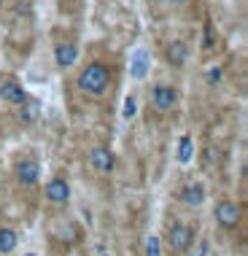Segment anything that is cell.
Returning <instances> with one entry per match:
<instances>
[{"mask_svg": "<svg viewBox=\"0 0 248 256\" xmlns=\"http://www.w3.org/2000/svg\"><path fill=\"white\" fill-rule=\"evenodd\" d=\"M178 197H181V202H186V205H200L205 200V186L202 184H189L181 189Z\"/></svg>", "mask_w": 248, "mask_h": 256, "instance_id": "cell-10", "label": "cell"}, {"mask_svg": "<svg viewBox=\"0 0 248 256\" xmlns=\"http://www.w3.org/2000/svg\"><path fill=\"white\" fill-rule=\"evenodd\" d=\"M168 62L170 65H184L186 62V46L181 44V40H176V44L168 46Z\"/></svg>", "mask_w": 248, "mask_h": 256, "instance_id": "cell-12", "label": "cell"}, {"mask_svg": "<svg viewBox=\"0 0 248 256\" xmlns=\"http://www.w3.org/2000/svg\"><path fill=\"white\" fill-rule=\"evenodd\" d=\"M192 154H194V148H192V138H181V143H178V162L186 164L192 159Z\"/></svg>", "mask_w": 248, "mask_h": 256, "instance_id": "cell-13", "label": "cell"}, {"mask_svg": "<svg viewBox=\"0 0 248 256\" xmlns=\"http://www.w3.org/2000/svg\"><path fill=\"white\" fill-rule=\"evenodd\" d=\"M176 100H178V92L173 86H154V92H151V102H154V108H160V110H170L176 106Z\"/></svg>", "mask_w": 248, "mask_h": 256, "instance_id": "cell-6", "label": "cell"}, {"mask_svg": "<svg viewBox=\"0 0 248 256\" xmlns=\"http://www.w3.org/2000/svg\"><path fill=\"white\" fill-rule=\"evenodd\" d=\"M38 178H40V164L36 162V159H24V162L16 164V181L22 186L38 184Z\"/></svg>", "mask_w": 248, "mask_h": 256, "instance_id": "cell-5", "label": "cell"}, {"mask_svg": "<svg viewBox=\"0 0 248 256\" xmlns=\"http://www.w3.org/2000/svg\"><path fill=\"white\" fill-rule=\"evenodd\" d=\"M0 98H3L6 102H14V106H22V102L27 100V94H24V89L19 86V84L8 81V84L0 86Z\"/></svg>", "mask_w": 248, "mask_h": 256, "instance_id": "cell-9", "label": "cell"}, {"mask_svg": "<svg viewBox=\"0 0 248 256\" xmlns=\"http://www.w3.org/2000/svg\"><path fill=\"white\" fill-rule=\"evenodd\" d=\"M36 116H38V102L36 100H27V108L22 110V119L24 122H32Z\"/></svg>", "mask_w": 248, "mask_h": 256, "instance_id": "cell-16", "label": "cell"}, {"mask_svg": "<svg viewBox=\"0 0 248 256\" xmlns=\"http://www.w3.org/2000/svg\"><path fill=\"white\" fill-rule=\"evenodd\" d=\"M218 78H222V68H210V70H208V81H210V84H216Z\"/></svg>", "mask_w": 248, "mask_h": 256, "instance_id": "cell-18", "label": "cell"}, {"mask_svg": "<svg viewBox=\"0 0 248 256\" xmlns=\"http://www.w3.org/2000/svg\"><path fill=\"white\" fill-rule=\"evenodd\" d=\"M164 3H186V0H164Z\"/></svg>", "mask_w": 248, "mask_h": 256, "instance_id": "cell-19", "label": "cell"}, {"mask_svg": "<svg viewBox=\"0 0 248 256\" xmlns=\"http://www.w3.org/2000/svg\"><path fill=\"white\" fill-rule=\"evenodd\" d=\"M102 256H111V254H102Z\"/></svg>", "mask_w": 248, "mask_h": 256, "instance_id": "cell-20", "label": "cell"}, {"mask_svg": "<svg viewBox=\"0 0 248 256\" xmlns=\"http://www.w3.org/2000/svg\"><path fill=\"white\" fill-rule=\"evenodd\" d=\"M16 243H19V238H16V232L14 230H0V254H11L14 248H16Z\"/></svg>", "mask_w": 248, "mask_h": 256, "instance_id": "cell-11", "label": "cell"}, {"mask_svg": "<svg viewBox=\"0 0 248 256\" xmlns=\"http://www.w3.org/2000/svg\"><path fill=\"white\" fill-rule=\"evenodd\" d=\"M108 84H111V73H108V68L102 62H92V65H86L78 73V86L89 94H102L108 89Z\"/></svg>", "mask_w": 248, "mask_h": 256, "instance_id": "cell-1", "label": "cell"}, {"mask_svg": "<svg viewBox=\"0 0 248 256\" xmlns=\"http://www.w3.org/2000/svg\"><path fill=\"white\" fill-rule=\"evenodd\" d=\"M89 164H92L98 172H111L114 170V151L111 148H106V146H98V148H92L89 151Z\"/></svg>", "mask_w": 248, "mask_h": 256, "instance_id": "cell-4", "label": "cell"}, {"mask_svg": "<svg viewBox=\"0 0 248 256\" xmlns=\"http://www.w3.org/2000/svg\"><path fill=\"white\" fill-rule=\"evenodd\" d=\"M135 114H138V108H135V98H127V100H124V119H132Z\"/></svg>", "mask_w": 248, "mask_h": 256, "instance_id": "cell-17", "label": "cell"}, {"mask_svg": "<svg viewBox=\"0 0 248 256\" xmlns=\"http://www.w3.org/2000/svg\"><path fill=\"white\" fill-rule=\"evenodd\" d=\"M27 256H36V254H27Z\"/></svg>", "mask_w": 248, "mask_h": 256, "instance_id": "cell-21", "label": "cell"}, {"mask_svg": "<svg viewBox=\"0 0 248 256\" xmlns=\"http://www.w3.org/2000/svg\"><path fill=\"white\" fill-rule=\"evenodd\" d=\"M54 60H57L60 68L76 65V60H78V49H76V44H57V49H54Z\"/></svg>", "mask_w": 248, "mask_h": 256, "instance_id": "cell-8", "label": "cell"}, {"mask_svg": "<svg viewBox=\"0 0 248 256\" xmlns=\"http://www.w3.org/2000/svg\"><path fill=\"white\" fill-rule=\"evenodd\" d=\"M216 221L224 226V230H235L240 224V208L235 202H230V200H224V202L216 205Z\"/></svg>", "mask_w": 248, "mask_h": 256, "instance_id": "cell-3", "label": "cell"}, {"mask_svg": "<svg viewBox=\"0 0 248 256\" xmlns=\"http://www.w3.org/2000/svg\"><path fill=\"white\" fill-rule=\"evenodd\" d=\"M132 73L138 76V78H143V76H146V54H138L135 57V68H132Z\"/></svg>", "mask_w": 248, "mask_h": 256, "instance_id": "cell-15", "label": "cell"}, {"mask_svg": "<svg viewBox=\"0 0 248 256\" xmlns=\"http://www.w3.org/2000/svg\"><path fill=\"white\" fill-rule=\"evenodd\" d=\"M146 256H162V243H160V238H154V234H151L148 243H146Z\"/></svg>", "mask_w": 248, "mask_h": 256, "instance_id": "cell-14", "label": "cell"}, {"mask_svg": "<svg viewBox=\"0 0 248 256\" xmlns=\"http://www.w3.org/2000/svg\"><path fill=\"white\" fill-rule=\"evenodd\" d=\"M192 243H194V230L186 224H173L168 230V251L170 254H186L192 248Z\"/></svg>", "mask_w": 248, "mask_h": 256, "instance_id": "cell-2", "label": "cell"}, {"mask_svg": "<svg viewBox=\"0 0 248 256\" xmlns=\"http://www.w3.org/2000/svg\"><path fill=\"white\" fill-rule=\"evenodd\" d=\"M0 3H3V0H0Z\"/></svg>", "mask_w": 248, "mask_h": 256, "instance_id": "cell-22", "label": "cell"}, {"mask_svg": "<svg viewBox=\"0 0 248 256\" xmlns=\"http://www.w3.org/2000/svg\"><path fill=\"white\" fill-rule=\"evenodd\" d=\"M68 197H70V186H68L62 178H54V181L46 184V200L54 205H62L68 202Z\"/></svg>", "mask_w": 248, "mask_h": 256, "instance_id": "cell-7", "label": "cell"}]
</instances>
